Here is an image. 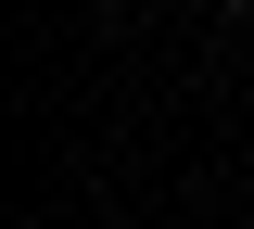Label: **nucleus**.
Instances as JSON below:
<instances>
[{
	"mask_svg": "<svg viewBox=\"0 0 254 229\" xmlns=\"http://www.w3.org/2000/svg\"><path fill=\"white\" fill-rule=\"evenodd\" d=\"M229 13H254V0H229Z\"/></svg>",
	"mask_w": 254,
	"mask_h": 229,
	"instance_id": "obj_1",
	"label": "nucleus"
}]
</instances>
